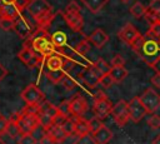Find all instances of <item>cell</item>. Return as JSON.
Segmentation results:
<instances>
[{
  "label": "cell",
  "mask_w": 160,
  "mask_h": 144,
  "mask_svg": "<svg viewBox=\"0 0 160 144\" xmlns=\"http://www.w3.org/2000/svg\"><path fill=\"white\" fill-rule=\"evenodd\" d=\"M131 48L149 66H151L154 61L160 58V40L152 36L149 31L145 35H141L131 45Z\"/></svg>",
  "instance_id": "obj_1"
},
{
  "label": "cell",
  "mask_w": 160,
  "mask_h": 144,
  "mask_svg": "<svg viewBox=\"0 0 160 144\" xmlns=\"http://www.w3.org/2000/svg\"><path fill=\"white\" fill-rule=\"evenodd\" d=\"M24 46L31 48L35 53L40 54L45 59L55 54V46L51 43V35L48 33L46 29L36 28V30L32 33V35L26 39Z\"/></svg>",
  "instance_id": "obj_2"
},
{
  "label": "cell",
  "mask_w": 160,
  "mask_h": 144,
  "mask_svg": "<svg viewBox=\"0 0 160 144\" xmlns=\"http://www.w3.org/2000/svg\"><path fill=\"white\" fill-rule=\"evenodd\" d=\"M26 10L36 21L38 28L46 29L55 18L52 6L46 0H31Z\"/></svg>",
  "instance_id": "obj_3"
},
{
  "label": "cell",
  "mask_w": 160,
  "mask_h": 144,
  "mask_svg": "<svg viewBox=\"0 0 160 144\" xmlns=\"http://www.w3.org/2000/svg\"><path fill=\"white\" fill-rule=\"evenodd\" d=\"M62 18L68 26L74 31H80L84 26V19L81 15L80 6L76 1H70L62 11Z\"/></svg>",
  "instance_id": "obj_4"
},
{
  "label": "cell",
  "mask_w": 160,
  "mask_h": 144,
  "mask_svg": "<svg viewBox=\"0 0 160 144\" xmlns=\"http://www.w3.org/2000/svg\"><path fill=\"white\" fill-rule=\"evenodd\" d=\"M16 123L22 135L32 134V131L40 125L38 114H29V113H19L16 115Z\"/></svg>",
  "instance_id": "obj_5"
},
{
  "label": "cell",
  "mask_w": 160,
  "mask_h": 144,
  "mask_svg": "<svg viewBox=\"0 0 160 144\" xmlns=\"http://www.w3.org/2000/svg\"><path fill=\"white\" fill-rule=\"evenodd\" d=\"M112 103L108 99V96L101 93V91H98L94 96V105H92V109H94V114L96 118L99 119H104L106 118L109 114H111V110H112Z\"/></svg>",
  "instance_id": "obj_6"
},
{
  "label": "cell",
  "mask_w": 160,
  "mask_h": 144,
  "mask_svg": "<svg viewBox=\"0 0 160 144\" xmlns=\"http://www.w3.org/2000/svg\"><path fill=\"white\" fill-rule=\"evenodd\" d=\"M20 96L26 103V105H39L40 103L45 100L44 93L34 84L26 85L20 93Z\"/></svg>",
  "instance_id": "obj_7"
},
{
  "label": "cell",
  "mask_w": 160,
  "mask_h": 144,
  "mask_svg": "<svg viewBox=\"0 0 160 144\" xmlns=\"http://www.w3.org/2000/svg\"><path fill=\"white\" fill-rule=\"evenodd\" d=\"M139 98L146 111L150 114H154L160 108V94L156 93L152 88H148Z\"/></svg>",
  "instance_id": "obj_8"
},
{
  "label": "cell",
  "mask_w": 160,
  "mask_h": 144,
  "mask_svg": "<svg viewBox=\"0 0 160 144\" xmlns=\"http://www.w3.org/2000/svg\"><path fill=\"white\" fill-rule=\"evenodd\" d=\"M111 116L114 121L119 126H124L129 120H130V114H129V101L125 100H119L111 110Z\"/></svg>",
  "instance_id": "obj_9"
},
{
  "label": "cell",
  "mask_w": 160,
  "mask_h": 144,
  "mask_svg": "<svg viewBox=\"0 0 160 144\" xmlns=\"http://www.w3.org/2000/svg\"><path fill=\"white\" fill-rule=\"evenodd\" d=\"M18 58H19L28 68H36V66L41 65L42 60L45 59L44 56H41L40 54L35 53L31 48H28V46H24V48L19 51Z\"/></svg>",
  "instance_id": "obj_10"
},
{
  "label": "cell",
  "mask_w": 160,
  "mask_h": 144,
  "mask_svg": "<svg viewBox=\"0 0 160 144\" xmlns=\"http://www.w3.org/2000/svg\"><path fill=\"white\" fill-rule=\"evenodd\" d=\"M80 76L82 79V81L90 86V88H95L99 83H100V79L102 76L101 71L92 64L90 66H86L81 73H80Z\"/></svg>",
  "instance_id": "obj_11"
},
{
  "label": "cell",
  "mask_w": 160,
  "mask_h": 144,
  "mask_svg": "<svg viewBox=\"0 0 160 144\" xmlns=\"http://www.w3.org/2000/svg\"><path fill=\"white\" fill-rule=\"evenodd\" d=\"M129 114H130V119L134 123H139L148 114V111H146L145 106L142 105V103L140 101L139 96H135L129 101Z\"/></svg>",
  "instance_id": "obj_12"
},
{
  "label": "cell",
  "mask_w": 160,
  "mask_h": 144,
  "mask_svg": "<svg viewBox=\"0 0 160 144\" xmlns=\"http://www.w3.org/2000/svg\"><path fill=\"white\" fill-rule=\"evenodd\" d=\"M14 30H15V33H16L21 39H29L36 29H32V25L30 24V21H29L28 19H25L24 16L20 15V16L15 20Z\"/></svg>",
  "instance_id": "obj_13"
},
{
  "label": "cell",
  "mask_w": 160,
  "mask_h": 144,
  "mask_svg": "<svg viewBox=\"0 0 160 144\" xmlns=\"http://www.w3.org/2000/svg\"><path fill=\"white\" fill-rule=\"evenodd\" d=\"M118 35H119V38H120L124 43L129 44L130 46L141 36V34L139 33V30H138L131 23L125 24V25L121 28V30L119 31Z\"/></svg>",
  "instance_id": "obj_14"
},
{
  "label": "cell",
  "mask_w": 160,
  "mask_h": 144,
  "mask_svg": "<svg viewBox=\"0 0 160 144\" xmlns=\"http://www.w3.org/2000/svg\"><path fill=\"white\" fill-rule=\"evenodd\" d=\"M70 110H71V118L74 116H82L85 111L88 110V101L84 96L76 95L70 100Z\"/></svg>",
  "instance_id": "obj_15"
},
{
  "label": "cell",
  "mask_w": 160,
  "mask_h": 144,
  "mask_svg": "<svg viewBox=\"0 0 160 144\" xmlns=\"http://www.w3.org/2000/svg\"><path fill=\"white\" fill-rule=\"evenodd\" d=\"M45 66L48 69L46 71H51V73L65 71V58L54 54V55L45 59Z\"/></svg>",
  "instance_id": "obj_16"
},
{
  "label": "cell",
  "mask_w": 160,
  "mask_h": 144,
  "mask_svg": "<svg viewBox=\"0 0 160 144\" xmlns=\"http://www.w3.org/2000/svg\"><path fill=\"white\" fill-rule=\"evenodd\" d=\"M88 39H89V41H90L94 46H96L98 49H101V48L108 43L109 35H108L102 29H95V30L88 36Z\"/></svg>",
  "instance_id": "obj_17"
},
{
  "label": "cell",
  "mask_w": 160,
  "mask_h": 144,
  "mask_svg": "<svg viewBox=\"0 0 160 144\" xmlns=\"http://www.w3.org/2000/svg\"><path fill=\"white\" fill-rule=\"evenodd\" d=\"M46 133L54 139V141H55L56 144L64 143V141L66 140V138H68V135H66V133L64 131L62 126L55 125V124H52L49 129H46Z\"/></svg>",
  "instance_id": "obj_18"
},
{
  "label": "cell",
  "mask_w": 160,
  "mask_h": 144,
  "mask_svg": "<svg viewBox=\"0 0 160 144\" xmlns=\"http://www.w3.org/2000/svg\"><path fill=\"white\" fill-rule=\"evenodd\" d=\"M75 123V134L78 136L85 135L90 133V126H89V120L84 119L82 116H74L71 118Z\"/></svg>",
  "instance_id": "obj_19"
},
{
  "label": "cell",
  "mask_w": 160,
  "mask_h": 144,
  "mask_svg": "<svg viewBox=\"0 0 160 144\" xmlns=\"http://www.w3.org/2000/svg\"><path fill=\"white\" fill-rule=\"evenodd\" d=\"M92 135H94V139H95L96 144H108V143L111 140V138H112V131H111L108 126L102 125V126H101L96 133H94Z\"/></svg>",
  "instance_id": "obj_20"
},
{
  "label": "cell",
  "mask_w": 160,
  "mask_h": 144,
  "mask_svg": "<svg viewBox=\"0 0 160 144\" xmlns=\"http://www.w3.org/2000/svg\"><path fill=\"white\" fill-rule=\"evenodd\" d=\"M20 11L15 6V4L11 5H2L0 8V18H9L11 20H16L20 16Z\"/></svg>",
  "instance_id": "obj_21"
},
{
  "label": "cell",
  "mask_w": 160,
  "mask_h": 144,
  "mask_svg": "<svg viewBox=\"0 0 160 144\" xmlns=\"http://www.w3.org/2000/svg\"><path fill=\"white\" fill-rule=\"evenodd\" d=\"M66 41H68V36L64 31L58 30V31L51 34V43H52V45L55 46L56 50L64 49L65 45H66Z\"/></svg>",
  "instance_id": "obj_22"
},
{
  "label": "cell",
  "mask_w": 160,
  "mask_h": 144,
  "mask_svg": "<svg viewBox=\"0 0 160 144\" xmlns=\"http://www.w3.org/2000/svg\"><path fill=\"white\" fill-rule=\"evenodd\" d=\"M16 115H15V118H10L9 119V123H8V126H6V131H5V134H8L12 139H15V138H19L20 139L21 135H22L21 131H20V129H19V125L16 123Z\"/></svg>",
  "instance_id": "obj_23"
},
{
  "label": "cell",
  "mask_w": 160,
  "mask_h": 144,
  "mask_svg": "<svg viewBox=\"0 0 160 144\" xmlns=\"http://www.w3.org/2000/svg\"><path fill=\"white\" fill-rule=\"evenodd\" d=\"M111 78L114 79L115 83H121L126 76H128V70L125 66H111L110 69V73Z\"/></svg>",
  "instance_id": "obj_24"
},
{
  "label": "cell",
  "mask_w": 160,
  "mask_h": 144,
  "mask_svg": "<svg viewBox=\"0 0 160 144\" xmlns=\"http://www.w3.org/2000/svg\"><path fill=\"white\" fill-rule=\"evenodd\" d=\"M81 1L91 13L96 14V13H99L106 5V3L109 0H81Z\"/></svg>",
  "instance_id": "obj_25"
},
{
  "label": "cell",
  "mask_w": 160,
  "mask_h": 144,
  "mask_svg": "<svg viewBox=\"0 0 160 144\" xmlns=\"http://www.w3.org/2000/svg\"><path fill=\"white\" fill-rule=\"evenodd\" d=\"M58 106H54L51 103L44 100L42 103L39 104V113L41 114H48V115H51V116H55L58 114ZM38 113V114H39Z\"/></svg>",
  "instance_id": "obj_26"
},
{
  "label": "cell",
  "mask_w": 160,
  "mask_h": 144,
  "mask_svg": "<svg viewBox=\"0 0 160 144\" xmlns=\"http://www.w3.org/2000/svg\"><path fill=\"white\" fill-rule=\"evenodd\" d=\"M146 6H144L140 1H135L131 6H130V14L136 18V19H140L141 16H144L146 14Z\"/></svg>",
  "instance_id": "obj_27"
},
{
  "label": "cell",
  "mask_w": 160,
  "mask_h": 144,
  "mask_svg": "<svg viewBox=\"0 0 160 144\" xmlns=\"http://www.w3.org/2000/svg\"><path fill=\"white\" fill-rule=\"evenodd\" d=\"M74 50H75V53H76V54L85 55V54H86V53L90 50V41H89V39L86 38V39L80 40V41H79V43L75 45Z\"/></svg>",
  "instance_id": "obj_28"
},
{
  "label": "cell",
  "mask_w": 160,
  "mask_h": 144,
  "mask_svg": "<svg viewBox=\"0 0 160 144\" xmlns=\"http://www.w3.org/2000/svg\"><path fill=\"white\" fill-rule=\"evenodd\" d=\"M74 144H96V141H95V139H94V135H92L91 133H89V134L78 136V138L75 139Z\"/></svg>",
  "instance_id": "obj_29"
},
{
  "label": "cell",
  "mask_w": 160,
  "mask_h": 144,
  "mask_svg": "<svg viewBox=\"0 0 160 144\" xmlns=\"http://www.w3.org/2000/svg\"><path fill=\"white\" fill-rule=\"evenodd\" d=\"M59 113L65 115L66 118H71V110H70V100H62L60 105L58 106Z\"/></svg>",
  "instance_id": "obj_30"
},
{
  "label": "cell",
  "mask_w": 160,
  "mask_h": 144,
  "mask_svg": "<svg viewBox=\"0 0 160 144\" xmlns=\"http://www.w3.org/2000/svg\"><path fill=\"white\" fill-rule=\"evenodd\" d=\"M61 126H62V129H64V131L66 133L68 136L75 134V123H74V120H72L71 118H69Z\"/></svg>",
  "instance_id": "obj_31"
},
{
  "label": "cell",
  "mask_w": 160,
  "mask_h": 144,
  "mask_svg": "<svg viewBox=\"0 0 160 144\" xmlns=\"http://www.w3.org/2000/svg\"><path fill=\"white\" fill-rule=\"evenodd\" d=\"M94 65L101 71V74H108V73H110V69H111V66L104 60V59H98L95 63H94Z\"/></svg>",
  "instance_id": "obj_32"
},
{
  "label": "cell",
  "mask_w": 160,
  "mask_h": 144,
  "mask_svg": "<svg viewBox=\"0 0 160 144\" xmlns=\"http://www.w3.org/2000/svg\"><path fill=\"white\" fill-rule=\"evenodd\" d=\"M102 125H104V124H102L101 119H99V118H96V116H94V118H91V119L89 120V126H90V133H91V134L96 133Z\"/></svg>",
  "instance_id": "obj_33"
},
{
  "label": "cell",
  "mask_w": 160,
  "mask_h": 144,
  "mask_svg": "<svg viewBox=\"0 0 160 144\" xmlns=\"http://www.w3.org/2000/svg\"><path fill=\"white\" fill-rule=\"evenodd\" d=\"M14 24H15V20H11L9 18H0V28L5 31H9V30H14Z\"/></svg>",
  "instance_id": "obj_34"
},
{
  "label": "cell",
  "mask_w": 160,
  "mask_h": 144,
  "mask_svg": "<svg viewBox=\"0 0 160 144\" xmlns=\"http://www.w3.org/2000/svg\"><path fill=\"white\" fill-rule=\"evenodd\" d=\"M148 125L154 129V130H158L160 129V116L156 115V114H152L149 119H148Z\"/></svg>",
  "instance_id": "obj_35"
},
{
  "label": "cell",
  "mask_w": 160,
  "mask_h": 144,
  "mask_svg": "<svg viewBox=\"0 0 160 144\" xmlns=\"http://www.w3.org/2000/svg\"><path fill=\"white\" fill-rule=\"evenodd\" d=\"M115 81H114V79L111 78V75L108 73V74H102V76H101V79H100V85L102 86V88H110L112 84H114Z\"/></svg>",
  "instance_id": "obj_36"
},
{
  "label": "cell",
  "mask_w": 160,
  "mask_h": 144,
  "mask_svg": "<svg viewBox=\"0 0 160 144\" xmlns=\"http://www.w3.org/2000/svg\"><path fill=\"white\" fill-rule=\"evenodd\" d=\"M149 33H150L152 36H155L156 39L160 40V21H155V23L150 24Z\"/></svg>",
  "instance_id": "obj_37"
},
{
  "label": "cell",
  "mask_w": 160,
  "mask_h": 144,
  "mask_svg": "<svg viewBox=\"0 0 160 144\" xmlns=\"http://www.w3.org/2000/svg\"><path fill=\"white\" fill-rule=\"evenodd\" d=\"M48 133H46V129L44 128V126H41V125H39L34 131H32V136L38 140V141H40L41 139H42V136H45Z\"/></svg>",
  "instance_id": "obj_38"
},
{
  "label": "cell",
  "mask_w": 160,
  "mask_h": 144,
  "mask_svg": "<svg viewBox=\"0 0 160 144\" xmlns=\"http://www.w3.org/2000/svg\"><path fill=\"white\" fill-rule=\"evenodd\" d=\"M38 140L32 136V134H25L21 135V138L19 139V144H36Z\"/></svg>",
  "instance_id": "obj_39"
},
{
  "label": "cell",
  "mask_w": 160,
  "mask_h": 144,
  "mask_svg": "<svg viewBox=\"0 0 160 144\" xmlns=\"http://www.w3.org/2000/svg\"><path fill=\"white\" fill-rule=\"evenodd\" d=\"M125 59L122 58L121 54H115L111 59V66H124Z\"/></svg>",
  "instance_id": "obj_40"
},
{
  "label": "cell",
  "mask_w": 160,
  "mask_h": 144,
  "mask_svg": "<svg viewBox=\"0 0 160 144\" xmlns=\"http://www.w3.org/2000/svg\"><path fill=\"white\" fill-rule=\"evenodd\" d=\"M68 119H69V118H66L65 115H62L61 113H59V111H58V114L54 116V124H55V125H60V126H61V125H62Z\"/></svg>",
  "instance_id": "obj_41"
},
{
  "label": "cell",
  "mask_w": 160,
  "mask_h": 144,
  "mask_svg": "<svg viewBox=\"0 0 160 144\" xmlns=\"http://www.w3.org/2000/svg\"><path fill=\"white\" fill-rule=\"evenodd\" d=\"M148 10L152 11L154 14H156L160 10V0H151V3L148 6Z\"/></svg>",
  "instance_id": "obj_42"
},
{
  "label": "cell",
  "mask_w": 160,
  "mask_h": 144,
  "mask_svg": "<svg viewBox=\"0 0 160 144\" xmlns=\"http://www.w3.org/2000/svg\"><path fill=\"white\" fill-rule=\"evenodd\" d=\"M61 84H62V85H64V86H65V88H66L68 90H71V89H72V88L75 86V81H74L72 79H70V78H69L68 75H66V76H65V78L62 79Z\"/></svg>",
  "instance_id": "obj_43"
},
{
  "label": "cell",
  "mask_w": 160,
  "mask_h": 144,
  "mask_svg": "<svg viewBox=\"0 0 160 144\" xmlns=\"http://www.w3.org/2000/svg\"><path fill=\"white\" fill-rule=\"evenodd\" d=\"M30 1H31V0H16V1H15V6H16L18 10L21 13L22 10H25V9L28 8V5H29Z\"/></svg>",
  "instance_id": "obj_44"
},
{
  "label": "cell",
  "mask_w": 160,
  "mask_h": 144,
  "mask_svg": "<svg viewBox=\"0 0 160 144\" xmlns=\"http://www.w3.org/2000/svg\"><path fill=\"white\" fill-rule=\"evenodd\" d=\"M8 123H9V119H6V118L0 119V136H1L2 134H5V131H6V126H8Z\"/></svg>",
  "instance_id": "obj_45"
},
{
  "label": "cell",
  "mask_w": 160,
  "mask_h": 144,
  "mask_svg": "<svg viewBox=\"0 0 160 144\" xmlns=\"http://www.w3.org/2000/svg\"><path fill=\"white\" fill-rule=\"evenodd\" d=\"M39 143H40V144H56V143L54 141V139H52L49 134H46L45 136H42V139H41Z\"/></svg>",
  "instance_id": "obj_46"
},
{
  "label": "cell",
  "mask_w": 160,
  "mask_h": 144,
  "mask_svg": "<svg viewBox=\"0 0 160 144\" xmlns=\"http://www.w3.org/2000/svg\"><path fill=\"white\" fill-rule=\"evenodd\" d=\"M150 81L155 88H160V74H155L154 76H151Z\"/></svg>",
  "instance_id": "obj_47"
},
{
  "label": "cell",
  "mask_w": 160,
  "mask_h": 144,
  "mask_svg": "<svg viewBox=\"0 0 160 144\" xmlns=\"http://www.w3.org/2000/svg\"><path fill=\"white\" fill-rule=\"evenodd\" d=\"M150 68H152V69L155 70V73H156V74H160V58H158Z\"/></svg>",
  "instance_id": "obj_48"
},
{
  "label": "cell",
  "mask_w": 160,
  "mask_h": 144,
  "mask_svg": "<svg viewBox=\"0 0 160 144\" xmlns=\"http://www.w3.org/2000/svg\"><path fill=\"white\" fill-rule=\"evenodd\" d=\"M6 75H8V70H6V68H5L2 64H0V81H1Z\"/></svg>",
  "instance_id": "obj_49"
},
{
  "label": "cell",
  "mask_w": 160,
  "mask_h": 144,
  "mask_svg": "<svg viewBox=\"0 0 160 144\" xmlns=\"http://www.w3.org/2000/svg\"><path fill=\"white\" fill-rule=\"evenodd\" d=\"M16 0H1L2 5H11V4H15Z\"/></svg>",
  "instance_id": "obj_50"
},
{
  "label": "cell",
  "mask_w": 160,
  "mask_h": 144,
  "mask_svg": "<svg viewBox=\"0 0 160 144\" xmlns=\"http://www.w3.org/2000/svg\"><path fill=\"white\" fill-rule=\"evenodd\" d=\"M151 144H160V134H158V135H156V136L152 139Z\"/></svg>",
  "instance_id": "obj_51"
},
{
  "label": "cell",
  "mask_w": 160,
  "mask_h": 144,
  "mask_svg": "<svg viewBox=\"0 0 160 144\" xmlns=\"http://www.w3.org/2000/svg\"><path fill=\"white\" fill-rule=\"evenodd\" d=\"M0 144H6V143L2 140V138H1V136H0Z\"/></svg>",
  "instance_id": "obj_52"
},
{
  "label": "cell",
  "mask_w": 160,
  "mask_h": 144,
  "mask_svg": "<svg viewBox=\"0 0 160 144\" xmlns=\"http://www.w3.org/2000/svg\"><path fill=\"white\" fill-rule=\"evenodd\" d=\"M121 1H122V3H129L130 0H121Z\"/></svg>",
  "instance_id": "obj_53"
},
{
  "label": "cell",
  "mask_w": 160,
  "mask_h": 144,
  "mask_svg": "<svg viewBox=\"0 0 160 144\" xmlns=\"http://www.w3.org/2000/svg\"><path fill=\"white\" fill-rule=\"evenodd\" d=\"M1 6H2V3H1V0H0V8H1Z\"/></svg>",
  "instance_id": "obj_54"
}]
</instances>
